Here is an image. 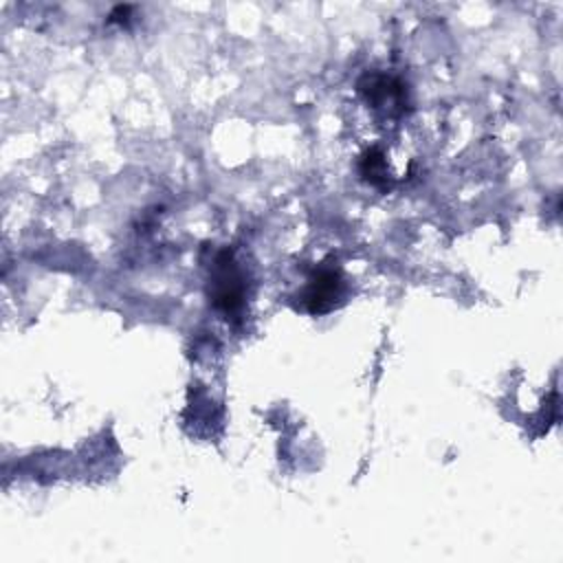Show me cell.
I'll use <instances>...</instances> for the list:
<instances>
[{"label": "cell", "instance_id": "1", "mask_svg": "<svg viewBox=\"0 0 563 563\" xmlns=\"http://www.w3.org/2000/svg\"><path fill=\"white\" fill-rule=\"evenodd\" d=\"M207 297L224 319H240L246 306V275L231 249H220L209 262Z\"/></svg>", "mask_w": 563, "mask_h": 563}, {"label": "cell", "instance_id": "2", "mask_svg": "<svg viewBox=\"0 0 563 563\" xmlns=\"http://www.w3.org/2000/svg\"><path fill=\"white\" fill-rule=\"evenodd\" d=\"M343 290L345 284L341 271L323 262L310 273L306 286L297 292V301L310 314H325L341 303Z\"/></svg>", "mask_w": 563, "mask_h": 563}, {"label": "cell", "instance_id": "3", "mask_svg": "<svg viewBox=\"0 0 563 563\" xmlns=\"http://www.w3.org/2000/svg\"><path fill=\"white\" fill-rule=\"evenodd\" d=\"M356 90L363 101L374 110H385L387 114H402L407 106V88L398 77L367 70L358 81Z\"/></svg>", "mask_w": 563, "mask_h": 563}, {"label": "cell", "instance_id": "4", "mask_svg": "<svg viewBox=\"0 0 563 563\" xmlns=\"http://www.w3.org/2000/svg\"><path fill=\"white\" fill-rule=\"evenodd\" d=\"M358 174L365 183L378 189L389 187V169H387V158L380 147H367L358 156Z\"/></svg>", "mask_w": 563, "mask_h": 563}, {"label": "cell", "instance_id": "5", "mask_svg": "<svg viewBox=\"0 0 563 563\" xmlns=\"http://www.w3.org/2000/svg\"><path fill=\"white\" fill-rule=\"evenodd\" d=\"M132 9H134L132 4H119V7H114V9L110 11V15H108V24H128Z\"/></svg>", "mask_w": 563, "mask_h": 563}]
</instances>
